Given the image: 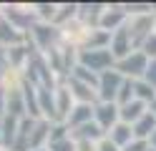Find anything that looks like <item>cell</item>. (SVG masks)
<instances>
[{
    "instance_id": "7",
    "label": "cell",
    "mask_w": 156,
    "mask_h": 151,
    "mask_svg": "<svg viewBox=\"0 0 156 151\" xmlns=\"http://www.w3.org/2000/svg\"><path fill=\"white\" fill-rule=\"evenodd\" d=\"M121 121V108L119 103H96V124H98L103 131H111L116 124Z\"/></svg>"
},
{
    "instance_id": "39",
    "label": "cell",
    "mask_w": 156,
    "mask_h": 151,
    "mask_svg": "<svg viewBox=\"0 0 156 151\" xmlns=\"http://www.w3.org/2000/svg\"><path fill=\"white\" fill-rule=\"evenodd\" d=\"M35 151H51V149H48V146H45V149H35Z\"/></svg>"
},
{
    "instance_id": "4",
    "label": "cell",
    "mask_w": 156,
    "mask_h": 151,
    "mask_svg": "<svg viewBox=\"0 0 156 151\" xmlns=\"http://www.w3.org/2000/svg\"><path fill=\"white\" fill-rule=\"evenodd\" d=\"M123 76L119 73V70H106V73H101V81H98V98L103 101V103H116V98H119V91L123 86Z\"/></svg>"
},
{
    "instance_id": "28",
    "label": "cell",
    "mask_w": 156,
    "mask_h": 151,
    "mask_svg": "<svg viewBox=\"0 0 156 151\" xmlns=\"http://www.w3.org/2000/svg\"><path fill=\"white\" fill-rule=\"evenodd\" d=\"M68 138V124H53L51 128V144H55V141H63ZM48 144V146H51Z\"/></svg>"
},
{
    "instance_id": "25",
    "label": "cell",
    "mask_w": 156,
    "mask_h": 151,
    "mask_svg": "<svg viewBox=\"0 0 156 151\" xmlns=\"http://www.w3.org/2000/svg\"><path fill=\"white\" fill-rule=\"evenodd\" d=\"M136 98L144 101V103H154L156 101V88L151 83H146V81H136Z\"/></svg>"
},
{
    "instance_id": "24",
    "label": "cell",
    "mask_w": 156,
    "mask_h": 151,
    "mask_svg": "<svg viewBox=\"0 0 156 151\" xmlns=\"http://www.w3.org/2000/svg\"><path fill=\"white\" fill-rule=\"evenodd\" d=\"M71 78L81 81V83H86V86H93L96 91H98V81H101V76H98V73H93V70H88V68L81 66V63H78V66L71 70Z\"/></svg>"
},
{
    "instance_id": "11",
    "label": "cell",
    "mask_w": 156,
    "mask_h": 151,
    "mask_svg": "<svg viewBox=\"0 0 156 151\" xmlns=\"http://www.w3.org/2000/svg\"><path fill=\"white\" fill-rule=\"evenodd\" d=\"M106 8H108V5H103V3H78V18H81L83 23L98 28Z\"/></svg>"
},
{
    "instance_id": "9",
    "label": "cell",
    "mask_w": 156,
    "mask_h": 151,
    "mask_svg": "<svg viewBox=\"0 0 156 151\" xmlns=\"http://www.w3.org/2000/svg\"><path fill=\"white\" fill-rule=\"evenodd\" d=\"M126 18H129V13L123 10V5H108L106 8V13H103V18H101V30H108V33H116L119 28H123L126 25Z\"/></svg>"
},
{
    "instance_id": "18",
    "label": "cell",
    "mask_w": 156,
    "mask_h": 151,
    "mask_svg": "<svg viewBox=\"0 0 156 151\" xmlns=\"http://www.w3.org/2000/svg\"><path fill=\"white\" fill-rule=\"evenodd\" d=\"M108 138H111L119 149H126V146H129L131 141L136 138V136H133V126H129V124H123V121H119V124H116V126L108 131Z\"/></svg>"
},
{
    "instance_id": "6",
    "label": "cell",
    "mask_w": 156,
    "mask_h": 151,
    "mask_svg": "<svg viewBox=\"0 0 156 151\" xmlns=\"http://www.w3.org/2000/svg\"><path fill=\"white\" fill-rule=\"evenodd\" d=\"M111 53H113V58H116V60H123L126 56H131V53H133V38H131V28H129V23L113 33V40H111Z\"/></svg>"
},
{
    "instance_id": "1",
    "label": "cell",
    "mask_w": 156,
    "mask_h": 151,
    "mask_svg": "<svg viewBox=\"0 0 156 151\" xmlns=\"http://www.w3.org/2000/svg\"><path fill=\"white\" fill-rule=\"evenodd\" d=\"M25 81L33 86H45V88H55V76L51 63H45V58L41 53H33L30 60L25 66Z\"/></svg>"
},
{
    "instance_id": "32",
    "label": "cell",
    "mask_w": 156,
    "mask_h": 151,
    "mask_svg": "<svg viewBox=\"0 0 156 151\" xmlns=\"http://www.w3.org/2000/svg\"><path fill=\"white\" fill-rule=\"evenodd\" d=\"M144 81L146 83H151L154 88H156V58L149 63V70H146V76H144Z\"/></svg>"
},
{
    "instance_id": "31",
    "label": "cell",
    "mask_w": 156,
    "mask_h": 151,
    "mask_svg": "<svg viewBox=\"0 0 156 151\" xmlns=\"http://www.w3.org/2000/svg\"><path fill=\"white\" fill-rule=\"evenodd\" d=\"M149 149H151V144H149V141H141V138H133V141H131V144L126 146L123 151H149Z\"/></svg>"
},
{
    "instance_id": "38",
    "label": "cell",
    "mask_w": 156,
    "mask_h": 151,
    "mask_svg": "<svg viewBox=\"0 0 156 151\" xmlns=\"http://www.w3.org/2000/svg\"><path fill=\"white\" fill-rule=\"evenodd\" d=\"M151 113L156 116V101H154V103H151Z\"/></svg>"
},
{
    "instance_id": "40",
    "label": "cell",
    "mask_w": 156,
    "mask_h": 151,
    "mask_svg": "<svg viewBox=\"0 0 156 151\" xmlns=\"http://www.w3.org/2000/svg\"><path fill=\"white\" fill-rule=\"evenodd\" d=\"M149 151H156V149H149Z\"/></svg>"
},
{
    "instance_id": "35",
    "label": "cell",
    "mask_w": 156,
    "mask_h": 151,
    "mask_svg": "<svg viewBox=\"0 0 156 151\" xmlns=\"http://www.w3.org/2000/svg\"><path fill=\"white\" fill-rule=\"evenodd\" d=\"M98 146H93V141H86V138H81V141H76V151H96Z\"/></svg>"
},
{
    "instance_id": "22",
    "label": "cell",
    "mask_w": 156,
    "mask_h": 151,
    "mask_svg": "<svg viewBox=\"0 0 156 151\" xmlns=\"http://www.w3.org/2000/svg\"><path fill=\"white\" fill-rule=\"evenodd\" d=\"M103 134L106 131L96 124V121H91V124H86V126H81V128H76L73 131V136H76V141H81V138H86V141H103Z\"/></svg>"
},
{
    "instance_id": "36",
    "label": "cell",
    "mask_w": 156,
    "mask_h": 151,
    "mask_svg": "<svg viewBox=\"0 0 156 151\" xmlns=\"http://www.w3.org/2000/svg\"><path fill=\"white\" fill-rule=\"evenodd\" d=\"M149 144H151V149H156V131H154V136L149 138Z\"/></svg>"
},
{
    "instance_id": "14",
    "label": "cell",
    "mask_w": 156,
    "mask_h": 151,
    "mask_svg": "<svg viewBox=\"0 0 156 151\" xmlns=\"http://www.w3.org/2000/svg\"><path fill=\"white\" fill-rule=\"evenodd\" d=\"M55 108H58V121H68L71 111L76 108L73 106V93H71V88H68V86L55 88Z\"/></svg>"
},
{
    "instance_id": "20",
    "label": "cell",
    "mask_w": 156,
    "mask_h": 151,
    "mask_svg": "<svg viewBox=\"0 0 156 151\" xmlns=\"http://www.w3.org/2000/svg\"><path fill=\"white\" fill-rule=\"evenodd\" d=\"M121 108V121L123 124H129V126H133L136 121H139L144 113H146V103L144 101H131V103H126V106H119Z\"/></svg>"
},
{
    "instance_id": "33",
    "label": "cell",
    "mask_w": 156,
    "mask_h": 151,
    "mask_svg": "<svg viewBox=\"0 0 156 151\" xmlns=\"http://www.w3.org/2000/svg\"><path fill=\"white\" fill-rule=\"evenodd\" d=\"M8 116V91L0 86V118Z\"/></svg>"
},
{
    "instance_id": "5",
    "label": "cell",
    "mask_w": 156,
    "mask_h": 151,
    "mask_svg": "<svg viewBox=\"0 0 156 151\" xmlns=\"http://www.w3.org/2000/svg\"><path fill=\"white\" fill-rule=\"evenodd\" d=\"M30 35L35 40V45L45 50V53H51L53 48H58V40H61V30L51 23H35L30 28Z\"/></svg>"
},
{
    "instance_id": "30",
    "label": "cell",
    "mask_w": 156,
    "mask_h": 151,
    "mask_svg": "<svg viewBox=\"0 0 156 151\" xmlns=\"http://www.w3.org/2000/svg\"><path fill=\"white\" fill-rule=\"evenodd\" d=\"M141 50H144V53H146V56H149L151 60L156 58V33H151L149 38H146V43L141 45Z\"/></svg>"
},
{
    "instance_id": "34",
    "label": "cell",
    "mask_w": 156,
    "mask_h": 151,
    "mask_svg": "<svg viewBox=\"0 0 156 151\" xmlns=\"http://www.w3.org/2000/svg\"><path fill=\"white\" fill-rule=\"evenodd\" d=\"M96 151H123V149H119V146H116L111 138H103L101 144H98V149H96Z\"/></svg>"
},
{
    "instance_id": "13",
    "label": "cell",
    "mask_w": 156,
    "mask_h": 151,
    "mask_svg": "<svg viewBox=\"0 0 156 151\" xmlns=\"http://www.w3.org/2000/svg\"><path fill=\"white\" fill-rule=\"evenodd\" d=\"M96 121V106H88V103H76V108L71 111V116H68L66 124L73 126V128H81L86 124H91Z\"/></svg>"
},
{
    "instance_id": "21",
    "label": "cell",
    "mask_w": 156,
    "mask_h": 151,
    "mask_svg": "<svg viewBox=\"0 0 156 151\" xmlns=\"http://www.w3.org/2000/svg\"><path fill=\"white\" fill-rule=\"evenodd\" d=\"M18 128H20V118H13V116H5V118H3V146L10 149V151H13V146H15Z\"/></svg>"
},
{
    "instance_id": "15",
    "label": "cell",
    "mask_w": 156,
    "mask_h": 151,
    "mask_svg": "<svg viewBox=\"0 0 156 151\" xmlns=\"http://www.w3.org/2000/svg\"><path fill=\"white\" fill-rule=\"evenodd\" d=\"M8 116H13V118H25L28 116L25 98H23L20 88H10L8 91Z\"/></svg>"
},
{
    "instance_id": "8",
    "label": "cell",
    "mask_w": 156,
    "mask_h": 151,
    "mask_svg": "<svg viewBox=\"0 0 156 151\" xmlns=\"http://www.w3.org/2000/svg\"><path fill=\"white\" fill-rule=\"evenodd\" d=\"M154 23H156L154 15H139V18H133L131 23H129L131 38H133L136 45H144V43H146V38L154 33Z\"/></svg>"
},
{
    "instance_id": "23",
    "label": "cell",
    "mask_w": 156,
    "mask_h": 151,
    "mask_svg": "<svg viewBox=\"0 0 156 151\" xmlns=\"http://www.w3.org/2000/svg\"><path fill=\"white\" fill-rule=\"evenodd\" d=\"M30 56H33V50H28L25 45H13L10 50H8V66L10 68H20L23 63L28 66Z\"/></svg>"
},
{
    "instance_id": "2",
    "label": "cell",
    "mask_w": 156,
    "mask_h": 151,
    "mask_svg": "<svg viewBox=\"0 0 156 151\" xmlns=\"http://www.w3.org/2000/svg\"><path fill=\"white\" fill-rule=\"evenodd\" d=\"M78 63L101 76V73H106V70H113L116 68V58L111 53V48H106V50H83L81 48V53H78Z\"/></svg>"
},
{
    "instance_id": "17",
    "label": "cell",
    "mask_w": 156,
    "mask_h": 151,
    "mask_svg": "<svg viewBox=\"0 0 156 151\" xmlns=\"http://www.w3.org/2000/svg\"><path fill=\"white\" fill-rule=\"evenodd\" d=\"M154 131H156V116L151 111H146V113L133 124V136L141 138V141H149L154 136Z\"/></svg>"
},
{
    "instance_id": "27",
    "label": "cell",
    "mask_w": 156,
    "mask_h": 151,
    "mask_svg": "<svg viewBox=\"0 0 156 151\" xmlns=\"http://www.w3.org/2000/svg\"><path fill=\"white\" fill-rule=\"evenodd\" d=\"M76 15H78V3H63V5H58V13H55L53 23L61 25V23H66L68 18H76Z\"/></svg>"
},
{
    "instance_id": "3",
    "label": "cell",
    "mask_w": 156,
    "mask_h": 151,
    "mask_svg": "<svg viewBox=\"0 0 156 151\" xmlns=\"http://www.w3.org/2000/svg\"><path fill=\"white\" fill-rule=\"evenodd\" d=\"M149 56L144 50H133L131 56H126L123 60H116V70L123 76V78H131V81H141L149 70Z\"/></svg>"
},
{
    "instance_id": "37",
    "label": "cell",
    "mask_w": 156,
    "mask_h": 151,
    "mask_svg": "<svg viewBox=\"0 0 156 151\" xmlns=\"http://www.w3.org/2000/svg\"><path fill=\"white\" fill-rule=\"evenodd\" d=\"M0 146H3V118H0Z\"/></svg>"
},
{
    "instance_id": "29",
    "label": "cell",
    "mask_w": 156,
    "mask_h": 151,
    "mask_svg": "<svg viewBox=\"0 0 156 151\" xmlns=\"http://www.w3.org/2000/svg\"><path fill=\"white\" fill-rule=\"evenodd\" d=\"M48 149H51V151H76V141L68 136V138H63V141H55V144H51Z\"/></svg>"
},
{
    "instance_id": "12",
    "label": "cell",
    "mask_w": 156,
    "mask_h": 151,
    "mask_svg": "<svg viewBox=\"0 0 156 151\" xmlns=\"http://www.w3.org/2000/svg\"><path fill=\"white\" fill-rule=\"evenodd\" d=\"M111 40H113V33L101 30V28H91L86 33L83 50H106V48H111Z\"/></svg>"
},
{
    "instance_id": "19",
    "label": "cell",
    "mask_w": 156,
    "mask_h": 151,
    "mask_svg": "<svg viewBox=\"0 0 156 151\" xmlns=\"http://www.w3.org/2000/svg\"><path fill=\"white\" fill-rule=\"evenodd\" d=\"M51 128H53V124H51V121H45V118L35 121L33 138H30V151H35V149H45V146H43L45 141L51 144Z\"/></svg>"
},
{
    "instance_id": "26",
    "label": "cell",
    "mask_w": 156,
    "mask_h": 151,
    "mask_svg": "<svg viewBox=\"0 0 156 151\" xmlns=\"http://www.w3.org/2000/svg\"><path fill=\"white\" fill-rule=\"evenodd\" d=\"M35 15L41 18V23H51V20H55V13H58V5L53 3H35Z\"/></svg>"
},
{
    "instance_id": "10",
    "label": "cell",
    "mask_w": 156,
    "mask_h": 151,
    "mask_svg": "<svg viewBox=\"0 0 156 151\" xmlns=\"http://www.w3.org/2000/svg\"><path fill=\"white\" fill-rule=\"evenodd\" d=\"M68 88H71V93H73V98L78 103H88V106L101 103L98 91L93 86H86V83H81V81H76V78H68Z\"/></svg>"
},
{
    "instance_id": "16",
    "label": "cell",
    "mask_w": 156,
    "mask_h": 151,
    "mask_svg": "<svg viewBox=\"0 0 156 151\" xmlns=\"http://www.w3.org/2000/svg\"><path fill=\"white\" fill-rule=\"evenodd\" d=\"M25 35L18 30L8 18H0V45H20V40H23Z\"/></svg>"
}]
</instances>
